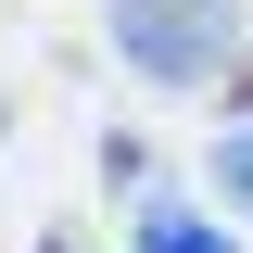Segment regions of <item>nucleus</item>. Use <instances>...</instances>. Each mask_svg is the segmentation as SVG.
Instances as JSON below:
<instances>
[{
    "label": "nucleus",
    "mask_w": 253,
    "mask_h": 253,
    "mask_svg": "<svg viewBox=\"0 0 253 253\" xmlns=\"http://www.w3.org/2000/svg\"><path fill=\"white\" fill-rule=\"evenodd\" d=\"M228 38H241L228 0H114V51L139 63V76H165V89H203L228 63Z\"/></svg>",
    "instance_id": "f257e3e1"
},
{
    "label": "nucleus",
    "mask_w": 253,
    "mask_h": 253,
    "mask_svg": "<svg viewBox=\"0 0 253 253\" xmlns=\"http://www.w3.org/2000/svg\"><path fill=\"white\" fill-rule=\"evenodd\" d=\"M139 253H228V241L203 215H177V203H152V215H139Z\"/></svg>",
    "instance_id": "f03ea898"
},
{
    "label": "nucleus",
    "mask_w": 253,
    "mask_h": 253,
    "mask_svg": "<svg viewBox=\"0 0 253 253\" xmlns=\"http://www.w3.org/2000/svg\"><path fill=\"white\" fill-rule=\"evenodd\" d=\"M215 190L253 215V126H228V139H215Z\"/></svg>",
    "instance_id": "7ed1b4c3"
}]
</instances>
